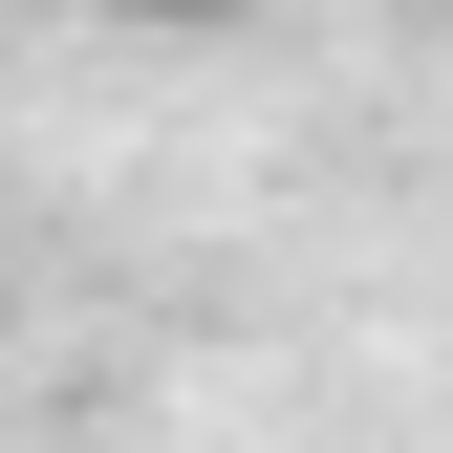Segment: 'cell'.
Segmentation results:
<instances>
[{
    "label": "cell",
    "instance_id": "1",
    "mask_svg": "<svg viewBox=\"0 0 453 453\" xmlns=\"http://www.w3.org/2000/svg\"><path fill=\"white\" fill-rule=\"evenodd\" d=\"M87 22H173V43H216V22H259V0H87Z\"/></svg>",
    "mask_w": 453,
    "mask_h": 453
}]
</instances>
